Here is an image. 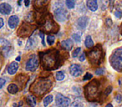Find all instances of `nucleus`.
<instances>
[{"instance_id":"1","label":"nucleus","mask_w":122,"mask_h":107,"mask_svg":"<svg viewBox=\"0 0 122 107\" xmlns=\"http://www.w3.org/2000/svg\"><path fill=\"white\" fill-rule=\"evenodd\" d=\"M39 60L41 65L46 70H54L58 69L63 64V58L57 49H49L39 53Z\"/></svg>"},{"instance_id":"2","label":"nucleus","mask_w":122,"mask_h":107,"mask_svg":"<svg viewBox=\"0 0 122 107\" xmlns=\"http://www.w3.org/2000/svg\"><path fill=\"white\" fill-rule=\"evenodd\" d=\"M53 85V80L50 78H44V79H39L37 80L31 87V91L34 95L38 96L44 95L46 92L49 90Z\"/></svg>"},{"instance_id":"3","label":"nucleus","mask_w":122,"mask_h":107,"mask_svg":"<svg viewBox=\"0 0 122 107\" xmlns=\"http://www.w3.org/2000/svg\"><path fill=\"white\" fill-rule=\"evenodd\" d=\"M39 26L42 31L48 34H55L59 31V26L54 20L52 15L49 14H46L41 19Z\"/></svg>"},{"instance_id":"4","label":"nucleus","mask_w":122,"mask_h":107,"mask_svg":"<svg viewBox=\"0 0 122 107\" xmlns=\"http://www.w3.org/2000/svg\"><path fill=\"white\" fill-rule=\"evenodd\" d=\"M100 82L97 80L90 82L85 86V97L89 101H94L98 99L99 95H100Z\"/></svg>"},{"instance_id":"5","label":"nucleus","mask_w":122,"mask_h":107,"mask_svg":"<svg viewBox=\"0 0 122 107\" xmlns=\"http://www.w3.org/2000/svg\"><path fill=\"white\" fill-rule=\"evenodd\" d=\"M110 61L115 70L122 72V49H117L114 51L110 56Z\"/></svg>"},{"instance_id":"6","label":"nucleus","mask_w":122,"mask_h":107,"mask_svg":"<svg viewBox=\"0 0 122 107\" xmlns=\"http://www.w3.org/2000/svg\"><path fill=\"white\" fill-rule=\"evenodd\" d=\"M102 57H103V50L100 45L96 46L88 53L89 60L93 65H99L101 62Z\"/></svg>"},{"instance_id":"7","label":"nucleus","mask_w":122,"mask_h":107,"mask_svg":"<svg viewBox=\"0 0 122 107\" xmlns=\"http://www.w3.org/2000/svg\"><path fill=\"white\" fill-rule=\"evenodd\" d=\"M34 29H35L34 26L31 25L28 23H23V24L18 30V35L23 38L29 37L34 33Z\"/></svg>"},{"instance_id":"8","label":"nucleus","mask_w":122,"mask_h":107,"mask_svg":"<svg viewBox=\"0 0 122 107\" xmlns=\"http://www.w3.org/2000/svg\"><path fill=\"white\" fill-rule=\"evenodd\" d=\"M39 59L36 55H33L30 59L27 61L25 68L28 71H34L39 67Z\"/></svg>"},{"instance_id":"9","label":"nucleus","mask_w":122,"mask_h":107,"mask_svg":"<svg viewBox=\"0 0 122 107\" xmlns=\"http://www.w3.org/2000/svg\"><path fill=\"white\" fill-rule=\"evenodd\" d=\"M67 16H68V12L64 8H62V6L54 9V17L59 22L66 20Z\"/></svg>"},{"instance_id":"10","label":"nucleus","mask_w":122,"mask_h":107,"mask_svg":"<svg viewBox=\"0 0 122 107\" xmlns=\"http://www.w3.org/2000/svg\"><path fill=\"white\" fill-rule=\"evenodd\" d=\"M55 103L59 107H68L70 100L68 97L65 96L62 94H58L55 98Z\"/></svg>"},{"instance_id":"11","label":"nucleus","mask_w":122,"mask_h":107,"mask_svg":"<svg viewBox=\"0 0 122 107\" xmlns=\"http://www.w3.org/2000/svg\"><path fill=\"white\" fill-rule=\"evenodd\" d=\"M82 72H83V70H82L80 65H76V64H74V65H70V73L71 74V75H73V76H75V77H78L81 75Z\"/></svg>"},{"instance_id":"12","label":"nucleus","mask_w":122,"mask_h":107,"mask_svg":"<svg viewBox=\"0 0 122 107\" xmlns=\"http://www.w3.org/2000/svg\"><path fill=\"white\" fill-rule=\"evenodd\" d=\"M38 44V39L37 37L35 35H33L32 37H30L29 39V40L27 41V44H26V49H32L34 48H35Z\"/></svg>"},{"instance_id":"13","label":"nucleus","mask_w":122,"mask_h":107,"mask_svg":"<svg viewBox=\"0 0 122 107\" xmlns=\"http://www.w3.org/2000/svg\"><path fill=\"white\" fill-rule=\"evenodd\" d=\"M11 11H12V7L9 5L7 3H3V4H0V13L2 14H10Z\"/></svg>"},{"instance_id":"14","label":"nucleus","mask_w":122,"mask_h":107,"mask_svg":"<svg viewBox=\"0 0 122 107\" xmlns=\"http://www.w3.org/2000/svg\"><path fill=\"white\" fill-rule=\"evenodd\" d=\"M88 23H89V18L84 16V17H80V19H78V21H77V25H78L79 29H84L87 27Z\"/></svg>"},{"instance_id":"15","label":"nucleus","mask_w":122,"mask_h":107,"mask_svg":"<svg viewBox=\"0 0 122 107\" xmlns=\"http://www.w3.org/2000/svg\"><path fill=\"white\" fill-rule=\"evenodd\" d=\"M19 23V17L16 15H13L9 18V26L11 28V29H15L16 27L18 26Z\"/></svg>"},{"instance_id":"16","label":"nucleus","mask_w":122,"mask_h":107,"mask_svg":"<svg viewBox=\"0 0 122 107\" xmlns=\"http://www.w3.org/2000/svg\"><path fill=\"white\" fill-rule=\"evenodd\" d=\"M87 7L92 12H95L98 9V3L97 0H88L87 1Z\"/></svg>"},{"instance_id":"17","label":"nucleus","mask_w":122,"mask_h":107,"mask_svg":"<svg viewBox=\"0 0 122 107\" xmlns=\"http://www.w3.org/2000/svg\"><path fill=\"white\" fill-rule=\"evenodd\" d=\"M19 69V64L17 62H12L8 67V73L9 75H14Z\"/></svg>"},{"instance_id":"18","label":"nucleus","mask_w":122,"mask_h":107,"mask_svg":"<svg viewBox=\"0 0 122 107\" xmlns=\"http://www.w3.org/2000/svg\"><path fill=\"white\" fill-rule=\"evenodd\" d=\"M73 41L71 40V39H65V40L62 41V43H61V46H62V48H63L64 49H65V50H70V49L73 48Z\"/></svg>"},{"instance_id":"19","label":"nucleus","mask_w":122,"mask_h":107,"mask_svg":"<svg viewBox=\"0 0 122 107\" xmlns=\"http://www.w3.org/2000/svg\"><path fill=\"white\" fill-rule=\"evenodd\" d=\"M26 101L29 104V106H31V107H34L36 105V103H37L36 98L34 97V95H28L27 98H26Z\"/></svg>"},{"instance_id":"20","label":"nucleus","mask_w":122,"mask_h":107,"mask_svg":"<svg viewBox=\"0 0 122 107\" xmlns=\"http://www.w3.org/2000/svg\"><path fill=\"white\" fill-rule=\"evenodd\" d=\"M10 43L5 39H0V48H4V49H9Z\"/></svg>"},{"instance_id":"21","label":"nucleus","mask_w":122,"mask_h":107,"mask_svg":"<svg viewBox=\"0 0 122 107\" xmlns=\"http://www.w3.org/2000/svg\"><path fill=\"white\" fill-rule=\"evenodd\" d=\"M8 91L10 94L14 95V94H16L19 91V87H18V85H16L15 84H11V85H9V87H8Z\"/></svg>"},{"instance_id":"22","label":"nucleus","mask_w":122,"mask_h":107,"mask_svg":"<svg viewBox=\"0 0 122 107\" xmlns=\"http://www.w3.org/2000/svg\"><path fill=\"white\" fill-rule=\"evenodd\" d=\"M85 44L88 49L93 48L94 42H93V39H92L91 36H90V35L86 36V38H85Z\"/></svg>"},{"instance_id":"23","label":"nucleus","mask_w":122,"mask_h":107,"mask_svg":"<svg viewBox=\"0 0 122 107\" xmlns=\"http://www.w3.org/2000/svg\"><path fill=\"white\" fill-rule=\"evenodd\" d=\"M49 2V0H35L34 2V6L36 8H42L47 4V3Z\"/></svg>"},{"instance_id":"24","label":"nucleus","mask_w":122,"mask_h":107,"mask_svg":"<svg viewBox=\"0 0 122 107\" xmlns=\"http://www.w3.org/2000/svg\"><path fill=\"white\" fill-rule=\"evenodd\" d=\"M53 100H54V97H53V95H48V96H46L45 99H44V105L45 107L48 106V105H49L51 102H53Z\"/></svg>"},{"instance_id":"25","label":"nucleus","mask_w":122,"mask_h":107,"mask_svg":"<svg viewBox=\"0 0 122 107\" xmlns=\"http://www.w3.org/2000/svg\"><path fill=\"white\" fill-rule=\"evenodd\" d=\"M65 4H66V7L68 9H73V8H75V0H66L65 1Z\"/></svg>"},{"instance_id":"26","label":"nucleus","mask_w":122,"mask_h":107,"mask_svg":"<svg viewBox=\"0 0 122 107\" xmlns=\"http://www.w3.org/2000/svg\"><path fill=\"white\" fill-rule=\"evenodd\" d=\"M55 77H56V80L61 81V80H63L65 79V74H64L63 71H59L56 74Z\"/></svg>"},{"instance_id":"27","label":"nucleus","mask_w":122,"mask_h":107,"mask_svg":"<svg viewBox=\"0 0 122 107\" xmlns=\"http://www.w3.org/2000/svg\"><path fill=\"white\" fill-rule=\"evenodd\" d=\"M54 40H55V38L54 35H48L47 37V42L49 44V45H53L54 44Z\"/></svg>"},{"instance_id":"28","label":"nucleus","mask_w":122,"mask_h":107,"mask_svg":"<svg viewBox=\"0 0 122 107\" xmlns=\"http://www.w3.org/2000/svg\"><path fill=\"white\" fill-rule=\"evenodd\" d=\"M70 107H84V105L80 100H75V101L71 104V106Z\"/></svg>"},{"instance_id":"29","label":"nucleus","mask_w":122,"mask_h":107,"mask_svg":"<svg viewBox=\"0 0 122 107\" xmlns=\"http://www.w3.org/2000/svg\"><path fill=\"white\" fill-rule=\"evenodd\" d=\"M72 39L76 41V42H80V40H81V34H79V33L74 34L73 35H72Z\"/></svg>"},{"instance_id":"30","label":"nucleus","mask_w":122,"mask_h":107,"mask_svg":"<svg viewBox=\"0 0 122 107\" xmlns=\"http://www.w3.org/2000/svg\"><path fill=\"white\" fill-rule=\"evenodd\" d=\"M80 50H81V49H80V48H77V49L74 51L73 54H72V56H73V58H76V57L78 56L79 54H80Z\"/></svg>"},{"instance_id":"31","label":"nucleus","mask_w":122,"mask_h":107,"mask_svg":"<svg viewBox=\"0 0 122 107\" xmlns=\"http://www.w3.org/2000/svg\"><path fill=\"white\" fill-rule=\"evenodd\" d=\"M95 74H96V75H103V74H105V69H104V68L97 69V70H95Z\"/></svg>"},{"instance_id":"32","label":"nucleus","mask_w":122,"mask_h":107,"mask_svg":"<svg viewBox=\"0 0 122 107\" xmlns=\"http://www.w3.org/2000/svg\"><path fill=\"white\" fill-rule=\"evenodd\" d=\"M92 78H93V75H92L91 74L86 73V74L85 75V76H84L83 80H91Z\"/></svg>"},{"instance_id":"33","label":"nucleus","mask_w":122,"mask_h":107,"mask_svg":"<svg viewBox=\"0 0 122 107\" xmlns=\"http://www.w3.org/2000/svg\"><path fill=\"white\" fill-rule=\"evenodd\" d=\"M111 91H112V86H108L106 88V90H105L104 94H105V96H107V95H109L110 93H111Z\"/></svg>"},{"instance_id":"34","label":"nucleus","mask_w":122,"mask_h":107,"mask_svg":"<svg viewBox=\"0 0 122 107\" xmlns=\"http://www.w3.org/2000/svg\"><path fill=\"white\" fill-rule=\"evenodd\" d=\"M5 84H6V80L3 78H0V89L2 88Z\"/></svg>"},{"instance_id":"35","label":"nucleus","mask_w":122,"mask_h":107,"mask_svg":"<svg viewBox=\"0 0 122 107\" xmlns=\"http://www.w3.org/2000/svg\"><path fill=\"white\" fill-rule=\"evenodd\" d=\"M39 36H40L41 39H42V44H43V45H44V44H44V33H43V32H41V31H40V32H39Z\"/></svg>"},{"instance_id":"36","label":"nucleus","mask_w":122,"mask_h":107,"mask_svg":"<svg viewBox=\"0 0 122 107\" xmlns=\"http://www.w3.org/2000/svg\"><path fill=\"white\" fill-rule=\"evenodd\" d=\"M115 100H116L118 102H121V100H122V96L120 95V94H118V95H116V96H115Z\"/></svg>"},{"instance_id":"37","label":"nucleus","mask_w":122,"mask_h":107,"mask_svg":"<svg viewBox=\"0 0 122 107\" xmlns=\"http://www.w3.org/2000/svg\"><path fill=\"white\" fill-rule=\"evenodd\" d=\"M85 60V53H83V54H81L80 56V60L81 62H83L84 60Z\"/></svg>"},{"instance_id":"38","label":"nucleus","mask_w":122,"mask_h":107,"mask_svg":"<svg viewBox=\"0 0 122 107\" xmlns=\"http://www.w3.org/2000/svg\"><path fill=\"white\" fill-rule=\"evenodd\" d=\"M121 16H122V12L121 11H116L115 12V17H117V18H121Z\"/></svg>"},{"instance_id":"39","label":"nucleus","mask_w":122,"mask_h":107,"mask_svg":"<svg viewBox=\"0 0 122 107\" xmlns=\"http://www.w3.org/2000/svg\"><path fill=\"white\" fill-rule=\"evenodd\" d=\"M4 19H2V18H0V29H1V28L3 27V26H4Z\"/></svg>"},{"instance_id":"40","label":"nucleus","mask_w":122,"mask_h":107,"mask_svg":"<svg viewBox=\"0 0 122 107\" xmlns=\"http://www.w3.org/2000/svg\"><path fill=\"white\" fill-rule=\"evenodd\" d=\"M24 5L26 7H28L29 5V0H24Z\"/></svg>"},{"instance_id":"41","label":"nucleus","mask_w":122,"mask_h":107,"mask_svg":"<svg viewBox=\"0 0 122 107\" xmlns=\"http://www.w3.org/2000/svg\"><path fill=\"white\" fill-rule=\"evenodd\" d=\"M107 24H108V25H111V24H112L111 19H107Z\"/></svg>"},{"instance_id":"42","label":"nucleus","mask_w":122,"mask_h":107,"mask_svg":"<svg viewBox=\"0 0 122 107\" xmlns=\"http://www.w3.org/2000/svg\"><path fill=\"white\" fill-rule=\"evenodd\" d=\"M105 107H113V105H112L111 104H108V105H107Z\"/></svg>"},{"instance_id":"43","label":"nucleus","mask_w":122,"mask_h":107,"mask_svg":"<svg viewBox=\"0 0 122 107\" xmlns=\"http://www.w3.org/2000/svg\"><path fill=\"white\" fill-rule=\"evenodd\" d=\"M20 56H19V57H17V58H16V60H17V61H20Z\"/></svg>"}]
</instances>
